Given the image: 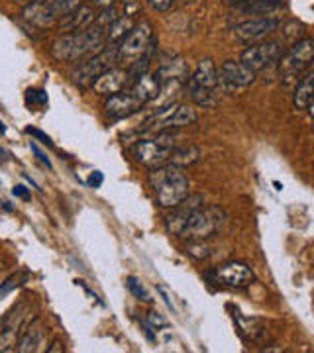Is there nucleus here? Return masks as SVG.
Here are the masks:
<instances>
[{
	"instance_id": "f257e3e1",
	"label": "nucleus",
	"mask_w": 314,
	"mask_h": 353,
	"mask_svg": "<svg viewBox=\"0 0 314 353\" xmlns=\"http://www.w3.org/2000/svg\"><path fill=\"white\" fill-rule=\"evenodd\" d=\"M106 43V30L97 24H90L83 32L75 34H61L53 39L50 53L57 61H79L87 55H95Z\"/></svg>"
},
{
	"instance_id": "f03ea898",
	"label": "nucleus",
	"mask_w": 314,
	"mask_h": 353,
	"mask_svg": "<svg viewBox=\"0 0 314 353\" xmlns=\"http://www.w3.org/2000/svg\"><path fill=\"white\" fill-rule=\"evenodd\" d=\"M150 185L157 204L164 208H175L179 202H183L190 192V183L183 167L177 165H161L157 169H151Z\"/></svg>"
},
{
	"instance_id": "7ed1b4c3",
	"label": "nucleus",
	"mask_w": 314,
	"mask_h": 353,
	"mask_svg": "<svg viewBox=\"0 0 314 353\" xmlns=\"http://www.w3.org/2000/svg\"><path fill=\"white\" fill-rule=\"evenodd\" d=\"M155 51H157V41L153 36V28L150 22L144 20L126 34L120 46L116 48V57L118 63L132 67L139 59H153Z\"/></svg>"
},
{
	"instance_id": "20e7f679",
	"label": "nucleus",
	"mask_w": 314,
	"mask_h": 353,
	"mask_svg": "<svg viewBox=\"0 0 314 353\" xmlns=\"http://www.w3.org/2000/svg\"><path fill=\"white\" fill-rule=\"evenodd\" d=\"M187 92L195 104L201 108H214L220 102V88L216 77V65L213 59H202L195 73L188 77Z\"/></svg>"
},
{
	"instance_id": "39448f33",
	"label": "nucleus",
	"mask_w": 314,
	"mask_h": 353,
	"mask_svg": "<svg viewBox=\"0 0 314 353\" xmlns=\"http://www.w3.org/2000/svg\"><path fill=\"white\" fill-rule=\"evenodd\" d=\"M197 120H199V114H197L195 108H190L187 104L173 102V104L157 108V112L151 114L150 118L141 124L139 132L155 136V134H161V132H169L173 128L193 126Z\"/></svg>"
},
{
	"instance_id": "423d86ee",
	"label": "nucleus",
	"mask_w": 314,
	"mask_h": 353,
	"mask_svg": "<svg viewBox=\"0 0 314 353\" xmlns=\"http://www.w3.org/2000/svg\"><path fill=\"white\" fill-rule=\"evenodd\" d=\"M173 148H175V138L169 132H161L150 139H138V143L132 148V157L136 159V163L148 169H157L169 163Z\"/></svg>"
},
{
	"instance_id": "0eeeda50",
	"label": "nucleus",
	"mask_w": 314,
	"mask_h": 353,
	"mask_svg": "<svg viewBox=\"0 0 314 353\" xmlns=\"http://www.w3.org/2000/svg\"><path fill=\"white\" fill-rule=\"evenodd\" d=\"M224 222V212L220 208H195L181 228L179 238L183 240H208L220 230Z\"/></svg>"
},
{
	"instance_id": "6e6552de",
	"label": "nucleus",
	"mask_w": 314,
	"mask_h": 353,
	"mask_svg": "<svg viewBox=\"0 0 314 353\" xmlns=\"http://www.w3.org/2000/svg\"><path fill=\"white\" fill-rule=\"evenodd\" d=\"M314 57V43L311 38L299 39L293 43V48L287 51L285 57H281L279 63V73L281 79L285 81V85L291 83H299L301 77L311 69Z\"/></svg>"
},
{
	"instance_id": "1a4fd4ad",
	"label": "nucleus",
	"mask_w": 314,
	"mask_h": 353,
	"mask_svg": "<svg viewBox=\"0 0 314 353\" xmlns=\"http://www.w3.org/2000/svg\"><path fill=\"white\" fill-rule=\"evenodd\" d=\"M116 63H118L116 48H102L99 53L90 55L87 61H83L73 71V75H71L73 83L79 87H90L97 77H101L104 71L112 69Z\"/></svg>"
},
{
	"instance_id": "9d476101",
	"label": "nucleus",
	"mask_w": 314,
	"mask_h": 353,
	"mask_svg": "<svg viewBox=\"0 0 314 353\" xmlns=\"http://www.w3.org/2000/svg\"><path fill=\"white\" fill-rule=\"evenodd\" d=\"M216 77H218V88L220 92L234 94L238 90H244L255 81V71H251L248 65L242 61H226L220 67H216Z\"/></svg>"
},
{
	"instance_id": "9b49d317",
	"label": "nucleus",
	"mask_w": 314,
	"mask_h": 353,
	"mask_svg": "<svg viewBox=\"0 0 314 353\" xmlns=\"http://www.w3.org/2000/svg\"><path fill=\"white\" fill-rule=\"evenodd\" d=\"M26 308H28V304L20 303L2 318V322H0V352H12L14 350L20 334L26 328V318H28Z\"/></svg>"
},
{
	"instance_id": "f8f14e48",
	"label": "nucleus",
	"mask_w": 314,
	"mask_h": 353,
	"mask_svg": "<svg viewBox=\"0 0 314 353\" xmlns=\"http://www.w3.org/2000/svg\"><path fill=\"white\" fill-rule=\"evenodd\" d=\"M214 279L218 285L228 289H246L255 281V275L250 267L242 261H228V263L216 267Z\"/></svg>"
},
{
	"instance_id": "ddd939ff",
	"label": "nucleus",
	"mask_w": 314,
	"mask_h": 353,
	"mask_svg": "<svg viewBox=\"0 0 314 353\" xmlns=\"http://www.w3.org/2000/svg\"><path fill=\"white\" fill-rule=\"evenodd\" d=\"M281 43L279 41H267V43H257L251 46L248 50L242 53V63L248 65L251 71H262L265 67H269L271 63H275L277 59L281 57Z\"/></svg>"
},
{
	"instance_id": "4468645a",
	"label": "nucleus",
	"mask_w": 314,
	"mask_h": 353,
	"mask_svg": "<svg viewBox=\"0 0 314 353\" xmlns=\"http://www.w3.org/2000/svg\"><path fill=\"white\" fill-rule=\"evenodd\" d=\"M277 28H279L277 18L262 16V18H253V20H246L242 24H236L234 34L242 41H259V39L267 38L269 34H273Z\"/></svg>"
},
{
	"instance_id": "2eb2a0df",
	"label": "nucleus",
	"mask_w": 314,
	"mask_h": 353,
	"mask_svg": "<svg viewBox=\"0 0 314 353\" xmlns=\"http://www.w3.org/2000/svg\"><path fill=\"white\" fill-rule=\"evenodd\" d=\"M141 106L144 104L128 88H124V90H120L116 94H110L106 99V102H104V112H106V116L110 120H124L128 116L138 112Z\"/></svg>"
},
{
	"instance_id": "dca6fc26",
	"label": "nucleus",
	"mask_w": 314,
	"mask_h": 353,
	"mask_svg": "<svg viewBox=\"0 0 314 353\" xmlns=\"http://www.w3.org/2000/svg\"><path fill=\"white\" fill-rule=\"evenodd\" d=\"M90 87L95 88L99 94L110 97V94H116V92H120V90H124V88L130 87V77H128V71H126V69L112 67V69L104 71L101 77H97L95 83H92Z\"/></svg>"
},
{
	"instance_id": "f3484780",
	"label": "nucleus",
	"mask_w": 314,
	"mask_h": 353,
	"mask_svg": "<svg viewBox=\"0 0 314 353\" xmlns=\"http://www.w3.org/2000/svg\"><path fill=\"white\" fill-rule=\"evenodd\" d=\"M95 18H97L95 8L88 6V4H81L77 10H73L71 14L59 18V32H61V34L83 32V30H87L90 24H95Z\"/></svg>"
},
{
	"instance_id": "a211bd4d",
	"label": "nucleus",
	"mask_w": 314,
	"mask_h": 353,
	"mask_svg": "<svg viewBox=\"0 0 314 353\" xmlns=\"http://www.w3.org/2000/svg\"><path fill=\"white\" fill-rule=\"evenodd\" d=\"M43 338H46V324H43L41 318H36V320H32V322L24 328V332L20 334V338L16 341V352H38L39 345L43 343Z\"/></svg>"
},
{
	"instance_id": "6ab92c4d",
	"label": "nucleus",
	"mask_w": 314,
	"mask_h": 353,
	"mask_svg": "<svg viewBox=\"0 0 314 353\" xmlns=\"http://www.w3.org/2000/svg\"><path fill=\"white\" fill-rule=\"evenodd\" d=\"M22 16L26 22L36 28H50L57 22V16L53 14L48 0H32L30 4H26Z\"/></svg>"
},
{
	"instance_id": "aec40b11",
	"label": "nucleus",
	"mask_w": 314,
	"mask_h": 353,
	"mask_svg": "<svg viewBox=\"0 0 314 353\" xmlns=\"http://www.w3.org/2000/svg\"><path fill=\"white\" fill-rule=\"evenodd\" d=\"M313 79L314 73L308 69L304 75L301 77V81L297 83V90L293 97V104L297 110H308L313 104Z\"/></svg>"
},
{
	"instance_id": "412c9836",
	"label": "nucleus",
	"mask_w": 314,
	"mask_h": 353,
	"mask_svg": "<svg viewBox=\"0 0 314 353\" xmlns=\"http://www.w3.org/2000/svg\"><path fill=\"white\" fill-rule=\"evenodd\" d=\"M201 157V152L197 145H183V148H173L171 157H169V165H177V167H188V165H195Z\"/></svg>"
},
{
	"instance_id": "4be33fe9",
	"label": "nucleus",
	"mask_w": 314,
	"mask_h": 353,
	"mask_svg": "<svg viewBox=\"0 0 314 353\" xmlns=\"http://www.w3.org/2000/svg\"><path fill=\"white\" fill-rule=\"evenodd\" d=\"M134 26L136 24H134V18H132V16H128V14L118 16L112 24L106 28V41L114 43V41H118V39H124L126 34H128Z\"/></svg>"
},
{
	"instance_id": "5701e85b",
	"label": "nucleus",
	"mask_w": 314,
	"mask_h": 353,
	"mask_svg": "<svg viewBox=\"0 0 314 353\" xmlns=\"http://www.w3.org/2000/svg\"><path fill=\"white\" fill-rule=\"evenodd\" d=\"M281 8V0H244V10L251 14H271Z\"/></svg>"
},
{
	"instance_id": "b1692460",
	"label": "nucleus",
	"mask_w": 314,
	"mask_h": 353,
	"mask_svg": "<svg viewBox=\"0 0 314 353\" xmlns=\"http://www.w3.org/2000/svg\"><path fill=\"white\" fill-rule=\"evenodd\" d=\"M81 4H83V0H51L50 2L51 10L57 16V20L63 18V16H67V14H71L73 10H77Z\"/></svg>"
},
{
	"instance_id": "393cba45",
	"label": "nucleus",
	"mask_w": 314,
	"mask_h": 353,
	"mask_svg": "<svg viewBox=\"0 0 314 353\" xmlns=\"http://www.w3.org/2000/svg\"><path fill=\"white\" fill-rule=\"evenodd\" d=\"M118 16H120V14H118V10H116L114 6H108V8H101V14H99V16L95 18V24L101 26V28H104V30H106V28L112 24L114 20H116Z\"/></svg>"
},
{
	"instance_id": "a878e982",
	"label": "nucleus",
	"mask_w": 314,
	"mask_h": 353,
	"mask_svg": "<svg viewBox=\"0 0 314 353\" xmlns=\"http://www.w3.org/2000/svg\"><path fill=\"white\" fill-rule=\"evenodd\" d=\"M126 287H128V290H130L136 299H139V301H150L148 290H146V287H144L136 277H128V281H126Z\"/></svg>"
},
{
	"instance_id": "bb28decb",
	"label": "nucleus",
	"mask_w": 314,
	"mask_h": 353,
	"mask_svg": "<svg viewBox=\"0 0 314 353\" xmlns=\"http://www.w3.org/2000/svg\"><path fill=\"white\" fill-rule=\"evenodd\" d=\"M26 279H28V273H16L12 277H8L2 285H0V296H4V294H8L10 290L16 289L18 285H22Z\"/></svg>"
},
{
	"instance_id": "cd10ccee",
	"label": "nucleus",
	"mask_w": 314,
	"mask_h": 353,
	"mask_svg": "<svg viewBox=\"0 0 314 353\" xmlns=\"http://www.w3.org/2000/svg\"><path fill=\"white\" fill-rule=\"evenodd\" d=\"M26 102H28L30 106H43V104L48 102V94H46L43 90H38V88H30V90L26 92Z\"/></svg>"
},
{
	"instance_id": "c85d7f7f",
	"label": "nucleus",
	"mask_w": 314,
	"mask_h": 353,
	"mask_svg": "<svg viewBox=\"0 0 314 353\" xmlns=\"http://www.w3.org/2000/svg\"><path fill=\"white\" fill-rule=\"evenodd\" d=\"M148 6L155 12H167L173 6V0H146Z\"/></svg>"
},
{
	"instance_id": "c756f323",
	"label": "nucleus",
	"mask_w": 314,
	"mask_h": 353,
	"mask_svg": "<svg viewBox=\"0 0 314 353\" xmlns=\"http://www.w3.org/2000/svg\"><path fill=\"white\" fill-rule=\"evenodd\" d=\"M26 134H30V136H34V138L38 139V141H41L46 148H53V141H51L50 136H46L41 130H36V128H26Z\"/></svg>"
},
{
	"instance_id": "7c9ffc66",
	"label": "nucleus",
	"mask_w": 314,
	"mask_h": 353,
	"mask_svg": "<svg viewBox=\"0 0 314 353\" xmlns=\"http://www.w3.org/2000/svg\"><path fill=\"white\" fill-rule=\"evenodd\" d=\"M148 324H150L151 328H155V330L167 328V326H169L164 316L157 314V312H150V314H148Z\"/></svg>"
},
{
	"instance_id": "2f4dec72",
	"label": "nucleus",
	"mask_w": 314,
	"mask_h": 353,
	"mask_svg": "<svg viewBox=\"0 0 314 353\" xmlns=\"http://www.w3.org/2000/svg\"><path fill=\"white\" fill-rule=\"evenodd\" d=\"M30 148H32V152H34V153H36V155H38L39 161H41V163H43V165H48V169H51L50 157H48L46 153L41 152V148H39L38 143H34V141H32V143H30Z\"/></svg>"
},
{
	"instance_id": "473e14b6",
	"label": "nucleus",
	"mask_w": 314,
	"mask_h": 353,
	"mask_svg": "<svg viewBox=\"0 0 314 353\" xmlns=\"http://www.w3.org/2000/svg\"><path fill=\"white\" fill-rule=\"evenodd\" d=\"M102 181H104V176H102L101 171H95V173H90V176H88V187H92V189H99L102 185Z\"/></svg>"
},
{
	"instance_id": "72a5a7b5",
	"label": "nucleus",
	"mask_w": 314,
	"mask_h": 353,
	"mask_svg": "<svg viewBox=\"0 0 314 353\" xmlns=\"http://www.w3.org/2000/svg\"><path fill=\"white\" fill-rule=\"evenodd\" d=\"M92 8H108V6H114V0H88Z\"/></svg>"
},
{
	"instance_id": "f704fd0d",
	"label": "nucleus",
	"mask_w": 314,
	"mask_h": 353,
	"mask_svg": "<svg viewBox=\"0 0 314 353\" xmlns=\"http://www.w3.org/2000/svg\"><path fill=\"white\" fill-rule=\"evenodd\" d=\"M12 194H14V196H20V199H26V201L30 199V192H28V189H26V187H22V185L14 187Z\"/></svg>"
},
{
	"instance_id": "c9c22d12",
	"label": "nucleus",
	"mask_w": 314,
	"mask_h": 353,
	"mask_svg": "<svg viewBox=\"0 0 314 353\" xmlns=\"http://www.w3.org/2000/svg\"><path fill=\"white\" fill-rule=\"evenodd\" d=\"M48 352L50 353H63L65 352V347H63V343L59 340H55L51 343L50 347H48Z\"/></svg>"
},
{
	"instance_id": "e433bc0d",
	"label": "nucleus",
	"mask_w": 314,
	"mask_h": 353,
	"mask_svg": "<svg viewBox=\"0 0 314 353\" xmlns=\"http://www.w3.org/2000/svg\"><path fill=\"white\" fill-rule=\"evenodd\" d=\"M157 292H159V294H161V296H164L165 304H167V306H169V308H171V310H173V303H171V299H169V296H167V292H165L164 287H157Z\"/></svg>"
},
{
	"instance_id": "4c0bfd02",
	"label": "nucleus",
	"mask_w": 314,
	"mask_h": 353,
	"mask_svg": "<svg viewBox=\"0 0 314 353\" xmlns=\"http://www.w3.org/2000/svg\"><path fill=\"white\" fill-rule=\"evenodd\" d=\"M6 134V126H4V122H0V136H4Z\"/></svg>"
},
{
	"instance_id": "58836bf2",
	"label": "nucleus",
	"mask_w": 314,
	"mask_h": 353,
	"mask_svg": "<svg viewBox=\"0 0 314 353\" xmlns=\"http://www.w3.org/2000/svg\"><path fill=\"white\" fill-rule=\"evenodd\" d=\"M0 159H6V152L4 150H0Z\"/></svg>"
},
{
	"instance_id": "ea45409f",
	"label": "nucleus",
	"mask_w": 314,
	"mask_h": 353,
	"mask_svg": "<svg viewBox=\"0 0 314 353\" xmlns=\"http://www.w3.org/2000/svg\"><path fill=\"white\" fill-rule=\"evenodd\" d=\"M2 269H4V263H2V261H0V271H2Z\"/></svg>"
},
{
	"instance_id": "a19ab883",
	"label": "nucleus",
	"mask_w": 314,
	"mask_h": 353,
	"mask_svg": "<svg viewBox=\"0 0 314 353\" xmlns=\"http://www.w3.org/2000/svg\"><path fill=\"white\" fill-rule=\"evenodd\" d=\"M16 2H26V0H16Z\"/></svg>"
}]
</instances>
